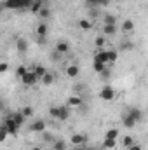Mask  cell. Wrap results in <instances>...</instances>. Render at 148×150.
Masks as SVG:
<instances>
[{"mask_svg": "<svg viewBox=\"0 0 148 150\" xmlns=\"http://www.w3.org/2000/svg\"><path fill=\"white\" fill-rule=\"evenodd\" d=\"M33 72H35V74H37V77H38V79H42V77H44V75L47 74V70H45V68H44V67H40V65H37V67H35V68H33Z\"/></svg>", "mask_w": 148, "mask_h": 150, "instance_id": "27", "label": "cell"}, {"mask_svg": "<svg viewBox=\"0 0 148 150\" xmlns=\"http://www.w3.org/2000/svg\"><path fill=\"white\" fill-rule=\"evenodd\" d=\"M70 143L75 145V147H84L87 143V136L85 134H80V133H75L73 136H72V140H70Z\"/></svg>", "mask_w": 148, "mask_h": 150, "instance_id": "6", "label": "cell"}, {"mask_svg": "<svg viewBox=\"0 0 148 150\" xmlns=\"http://www.w3.org/2000/svg\"><path fill=\"white\" fill-rule=\"evenodd\" d=\"M38 16H40V19H47V18L51 16V11H49V7H47V5H44V7L38 11Z\"/></svg>", "mask_w": 148, "mask_h": 150, "instance_id": "19", "label": "cell"}, {"mask_svg": "<svg viewBox=\"0 0 148 150\" xmlns=\"http://www.w3.org/2000/svg\"><path fill=\"white\" fill-rule=\"evenodd\" d=\"M94 44H96V47H103L105 45V37H96Z\"/></svg>", "mask_w": 148, "mask_h": 150, "instance_id": "34", "label": "cell"}, {"mask_svg": "<svg viewBox=\"0 0 148 150\" xmlns=\"http://www.w3.org/2000/svg\"><path fill=\"white\" fill-rule=\"evenodd\" d=\"M32 150H42V147H33Z\"/></svg>", "mask_w": 148, "mask_h": 150, "instance_id": "42", "label": "cell"}, {"mask_svg": "<svg viewBox=\"0 0 148 150\" xmlns=\"http://www.w3.org/2000/svg\"><path fill=\"white\" fill-rule=\"evenodd\" d=\"M37 35H38V38H42V40H44V37L47 35V25H44V23H40V25H38Z\"/></svg>", "mask_w": 148, "mask_h": 150, "instance_id": "18", "label": "cell"}, {"mask_svg": "<svg viewBox=\"0 0 148 150\" xmlns=\"http://www.w3.org/2000/svg\"><path fill=\"white\" fill-rule=\"evenodd\" d=\"M33 5V0H4L5 9H26Z\"/></svg>", "mask_w": 148, "mask_h": 150, "instance_id": "2", "label": "cell"}, {"mask_svg": "<svg viewBox=\"0 0 148 150\" xmlns=\"http://www.w3.org/2000/svg\"><path fill=\"white\" fill-rule=\"evenodd\" d=\"M115 145H117V140H111V138H105L103 149H115Z\"/></svg>", "mask_w": 148, "mask_h": 150, "instance_id": "26", "label": "cell"}, {"mask_svg": "<svg viewBox=\"0 0 148 150\" xmlns=\"http://www.w3.org/2000/svg\"><path fill=\"white\" fill-rule=\"evenodd\" d=\"M38 80H40V79L37 77V74H35L33 70H32V72L28 70V74H26L25 77H23V79H21V82H23L25 86H35Z\"/></svg>", "mask_w": 148, "mask_h": 150, "instance_id": "5", "label": "cell"}, {"mask_svg": "<svg viewBox=\"0 0 148 150\" xmlns=\"http://www.w3.org/2000/svg\"><path fill=\"white\" fill-rule=\"evenodd\" d=\"M122 30H124V33H131V32L134 30V23H132V19H125V21L122 23Z\"/></svg>", "mask_w": 148, "mask_h": 150, "instance_id": "13", "label": "cell"}, {"mask_svg": "<svg viewBox=\"0 0 148 150\" xmlns=\"http://www.w3.org/2000/svg\"><path fill=\"white\" fill-rule=\"evenodd\" d=\"M94 61H99V63H108V51H103V49H99V51H96V54H94Z\"/></svg>", "mask_w": 148, "mask_h": 150, "instance_id": "9", "label": "cell"}, {"mask_svg": "<svg viewBox=\"0 0 148 150\" xmlns=\"http://www.w3.org/2000/svg\"><path fill=\"white\" fill-rule=\"evenodd\" d=\"M91 7H98V0H85Z\"/></svg>", "mask_w": 148, "mask_h": 150, "instance_id": "38", "label": "cell"}, {"mask_svg": "<svg viewBox=\"0 0 148 150\" xmlns=\"http://www.w3.org/2000/svg\"><path fill=\"white\" fill-rule=\"evenodd\" d=\"M117 136H118V129H110V131H106V138L117 140Z\"/></svg>", "mask_w": 148, "mask_h": 150, "instance_id": "31", "label": "cell"}, {"mask_svg": "<svg viewBox=\"0 0 148 150\" xmlns=\"http://www.w3.org/2000/svg\"><path fill=\"white\" fill-rule=\"evenodd\" d=\"M66 103H68V107H80L84 101H82V98H80V96H70Z\"/></svg>", "mask_w": 148, "mask_h": 150, "instance_id": "14", "label": "cell"}, {"mask_svg": "<svg viewBox=\"0 0 148 150\" xmlns=\"http://www.w3.org/2000/svg\"><path fill=\"white\" fill-rule=\"evenodd\" d=\"M122 145H124L125 149H131V147L134 145V140H132L131 136H124V138H122Z\"/></svg>", "mask_w": 148, "mask_h": 150, "instance_id": "25", "label": "cell"}, {"mask_svg": "<svg viewBox=\"0 0 148 150\" xmlns=\"http://www.w3.org/2000/svg\"><path fill=\"white\" fill-rule=\"evenodd\" d=\"M7 68H9V65H7V63H2V65H0V74H5Z\"/></svg>", "mask_w": 148, "mask_h": 150, "instance_id": "36", "label": "cell"}, {"mask_svg": "<svg viewBox=\"0 0 148 150\" xmlns=\"http://www.w3.org/2000/svg\"><path fill=\"white\" fill-rule=\"evenodd\" d=\"M122 124H124L125 127H129V129H131V127H134V126H136V119L127 112V113H124V115H122Z\"/></svg>", "mask_w": 148, "mask_h": 150, "instance_id": "8", "label": "cell"}, {"mask_svg": "<svg viewBox=\"0 0 148 150\" xmlns=\"http://www.w3.org/2000/svg\"><path fill=\"white\" fill-rule=\"evenodd\" d=\"M4 124H5V126H7V129H9V134H14V136L18 134V131H19V127H21L18 122H14V119H12L11 115L4 120Z\"/></svg>", "mask_w": 148, "mask_h": 150, "instance_id": "4", "label": "cell"}, {"mask_svg": "<svg viewBox=\"0 0 148 150\" xmlns=\"http://www.w3.org/2000/svg\"><path fill=\"white\" fill-rule=\"evenodd\" d=\"M11 117H12V119H14V122H18L19 126H23V124L26 122V117L23 115V112H21V110H19V112H14V113H11Z\"/></svg>", "mask_w": 148, "mask_h": 150, "instance_id": "10", "label": "cell"}, {"mask_svg": "<svg viewBox=\"0 0 148 150\" xmlns=\"http://www.w3.org/2000/svg\"><path fill=\"white\" fill-rule=\"evenodd\" d=\"M99 98H101L103 101H111V100L115 98V89H113L111 86H105V87L99 91Z\"/></svg>", "mask_w": 148, "mask_h": 150, "instance_id": "3", "label": "cell"}, {"mask_svg": "<svg viewBox=\"0 0 148 150\" xmlns=\"http://www.w3.org/2000/svg\"><path fill=\"white\" fill-rule=\"evenodd\" d=\"M103 33L105 35H115L117 33V25H105V28H103Z\"/></svg>", "mask_w": 148, "mask_h": 150, "instance_id": "16", "label": "cell"}, {"mask_svg": "<svg viewBox=\"0 0 148 150\" xmlns=\"http://www.w3.org/2000/svg\"><path fill=\"white\" fill-rule=\"evenodd\" d=\"M56 51L61 52V54H66V52H70V44L68 42H58L56 44Z\"/></svg>", "mask_w": 148, "mask_h": 150, "instance_id": "12", "label": "cell"}, {"mask_svg": "<svg viewBox=\"0 0 148 150\" xmlns=\"http://www.w3.org/2000/svg\"><path fill=\"white\" fill-rule=\"evenodd\" d=\"M52 149L54 150H66V143H65L63 140H56V142L52 143Z\"/></svg>", "mask_w": 148, "mask_h": 150, "instance_id": "23", "label": "cell"}, {"mask_svg": "<svg viewBox=\"0 0 148 150\" xmlns=\"http://www.w3.org/2000/svg\"><path fill=\"white\" fill-rule=\"evenodd\" d=\"M16 47H18V51H19L21 54H25V52L28 51V44H26L25 38H18V40H16Z\"/></svg>", "mask_w": 148, "mask_h": 150, "instance_id": "11", "label": "cell"}, {"mask_svg": "<svg viewBox=\"0 0 148 150\" xmlns=\"http://www.w3.org/2000/svg\"><path fill=\"white\" fill-rule=\"evenodd\" d=\"M117 58H118V52L117 51H108V63H115L117 61Z\"/></svg>", "mask_w": 148, "mask_h": 150, "instance_id": "28", "label": "cell"}, {"mask_svg": "<svg viewBox=\"0 0 148 150\" xmlns=\"http://www.w3.org/2000/svg\"><path fill=\"white\" fill-rule=\"evenodd\" d=\"M40 82H42L44 86H51V84L54 82V75H52V74H49V72H47V74H45L44 77H42V79H40Z\"/></svg>", "mask_w": 148, "mask_h": 150, "instance_id": "17", "label": "cell"}, {"mask_svg": "<svg viewBox=\"0 0 148 150\" xmlns=\"http://www.w3.org/2000/svg\"><path fill=\"white\" fill-rule=\"evenodd\" d=\"M51 150H54V149H51Z\"/></svg>", "mask_w": 148, "mask_h": 150, "instance_id": "43", "label": "cell"}, {"mask_svg": "<svg viewBox=\"0 0 148 150\" xmlns=\"http://www.w3.org/2000/svg\"><path fill=\"white\" fill-rule=\"evenodd\" d=\"M105 25H117V18L111 16V14H106L105 16Z\"/></svg>", "mask_w": 148, "mask_h": 150, "instance_id": "30", "label": "cell"}, {"mask_svg": "<svg viewBox=\"0 0 148 150\" xmlns=\"http://www.w3.org/2000/svg\"><path fill=\"white\" fill-rule=\"evenodd\" d=\"M120 47H122L124 51H131V49H132V44H131V42H122Z\"/></svg>", "mask_w": 148, "mask_h": 150, "instance_id": "35", "label": "cell"}, {"mask_svg": "<svg viewBox=\"0 0 148 150\" xmlns=\"http://www.w3.org/2000/svg\"><path fill=\"white\" fill-rule=\"evenodd\" d=\"M108 4H110V0H98V5H101V7H105Z\"/></svg>", "mask_w": 148, "mask_h": 150, "instance_id": "37", "label": "cell"}, {"mask_svg": "<svg viewBox=\"0 0 148 150\" xmlns=\"http://www.w3.org/2000/svg\"><path fill=\"white\" fill-rule=\"evenodd\" d=\"M129 113H131V115H132V117L136 119V122L143 119V112H141L140 108H131V110H129Z\"/></svg>", "mask_w": 148, "mask_h": 150, "instance_id": "21", "label": "cell"}, {"mask_svg": "<svg viewBox=\"0 0 148 150\" xmlns=\"http://www.w3.org/2000/svg\"><path fill=\"white\" fill-rule=\"evenodd\" d=\"M7 134H9V129H7V126H5V124H2V127H0V140L4 142V140L7 138Z\"/></svg>", "mask_w": 148, "mask_h": 150, "instance_id": "29", "label": "cell"}, {"mask_svg": "<svg viewBox=\"0 0 148 150\" xmlns=\"http://www.w3.org/2000/svg\"><path fill=\"white\" fill-rule=\"evenodd\" d=\"M78 26H80L82 30H91L92 23H91V19H80V21H78Z\"/></svg>", "mask_w": 148, "mask_h": 150, "instance_id": "22", "label": "cell"}, {"mask_svg": "<svg viewBox=\"0 0 148 150\" xmlns=\"http://www.w3.org/2000/svg\"><path fill=\"white\" fill-rule=\"evenodd\" d=\"M26 74H28V70H26V67H19V68L16 70V75H18L19 79H23V77H25Z\"/></svg>", "mask_w": 148, "mask_h": 150, "instance_id": "32", "label": "cell"}, {"mask_svg": "<svg viewBox=\"0 0 148 150\" xmlns=\"http://www.w3.org/2000/svg\"><path fill=\"white\" fill-rule=\"evenodd\" d=\"M84 150H98V149H96V147H91V145H85Z\"/></svg>", "mask_w": 148, "mask_h": 150, "instance_id": "41", "label": "cell"}, {"mask_svg": "<svg viewBox=\"0 0 148 150\" xmlns=\"http://www.w3.org/2000/svg\"><path fill=\"white\" fill-rule=\"evenodd\" d=\"M30 131H33V133H44L45 131V120L38 119L35 122H32L30 124Z\"/></svg>", "mask_w": 148, "mask_h": 150, "instance_id": "7", "label": "cell"}, {"mask_svg": "<svg viewBox=\"0 0 148 150\" xmlns=\"http://www.w3.org/2000/svg\"><path fill=\"white\" fill-rule=\"evenodd\" d=\"M101 77H103V79H110V70H105V72L101 74Z\"/></svg>", "mask_w": 148, "mask_h": 150, "instance_id": "40", "label": "cell"}, {"mask_svg": "<svg viewBox=\"0 0 148 150\" xmlns=\"http://www.w3.org/2000/svg\"><path fill=\"white\" fill-rule=\"evenodd\" d=\"M78 72H80V68H78L77 65H68V68H66V75H68V77H72V79L77 77Z\"/></svg>", "mask_w": 148, "mask_h": 150, "instance_id": "15", "label": "cell"}, {"mask_svg": "<svg viewBox=\"0 0 148 150\" xmlns=\"http://www.w3.org/2000/svg\"><path fill=\"white\" fill-rule=\"evenodd\" d=\"M21 112H23V115L28 119V117H32V115H33V108H32V107H25Z\"/></svg>", "mask_w": 148, "mask_h": 150, "instance_id": "33", "label": "cell"}, {"mask_svg": "<svg viewBox=\"0 0 148 150\" xmlns=\"http://www.w3.org/2000/svg\"><path fill=\"white\" fill-rule=\"evenodd\" d=\"M42 138H44V142H47V143H54V142H56V138H54L49 131H44V133H42Z\"/></svg>", "mask_w": 148, "mask_h": 150, "instance_id": "24", "label": "cell"}, {"mask_svg": "<svg viewBox=\"0 0 148 150\" xmlns=\"http://www.w3.org/2000/svg\"><path fill=\"white\" fill-rule=\"evenodd\" d=\"M129 150H143V149H141V145H140V143H134V145H132Z\"/></svg>", "mask_w": 148, "mask_h": 150, "instance_id": "39", "label": "cell"}, {"mask_svg": "<svg viewBox=\"0 0 148 150\" xmlns=\"http://www.w3.org/2000/svg\"><path fill=\"white\" fill-rule=\"evenodd\" d=\"M49 113H51V117H54L58 120H66L70 117V107L68 105L66 107H51Z\"/></svg>", "mask_w": 148, "mask_h": 150, "instance_id": "1", "label": "cell"}, {"mask_svg": "<svg viewBox=\"0 0 148 150\" xmlns=\"http://www.w3.org/2000/svg\"><path fill=\"white\" fill-rule=\"evenodd\" d=\"M92 68H94V72H98V74H103V72L106 70L105 63H99V61H94V63H92Z\"/></svg>", "mask_w": 148, "mask_h": 150, "instance_id": "20", "label": "cell"}]
</instances>
